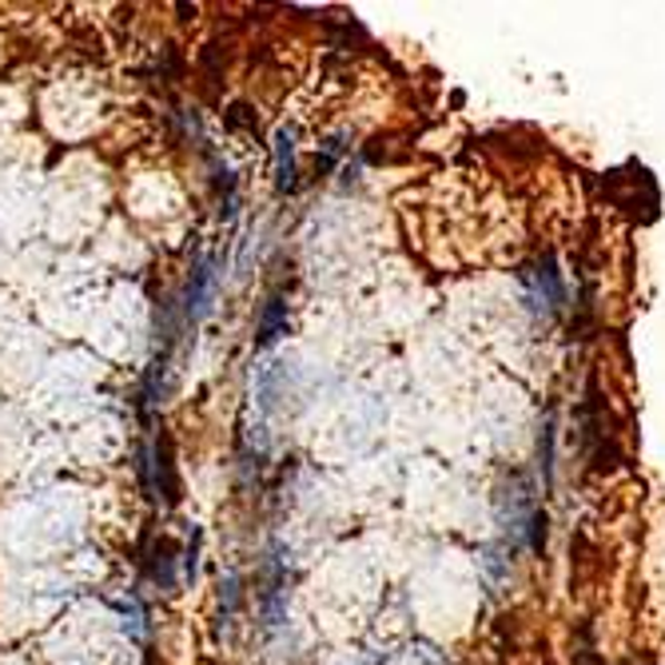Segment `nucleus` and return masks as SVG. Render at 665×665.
<instances>
[{"instance_id":"f257e3e1","label":"nucleus","mask_w":665,"mask_h":665,"mask_svg":"<svg viewBox=\"0 0 665 665\" xmlns=\"http://www.w3.org/2000/svg\"><path fill=\"white\" fill-rule=\"evenodd\" d=\"M143 574L156 582L160 589L176 594V562H180V550H176V542L171 538H148L143 542Z\"/></svg>"},{"instance_id":"f03ea898","label":"nucleus","mask_w":665,"mask_h":665,"mask_svg":"<svg viewBox=\"0 0 665 665\" xmlns=\"http://www.w3.org/2000/svg\"><path fill=\"white\" fill-rule=\"evenodd\" d=\"M211 284H216V271H211L208 259L191 267V279H188V295H183V324H200L204 315H208V299H211Z\"/></svg>"},{"instance_id":"7ed1b4c3","label":"nucleus","mask_w":665,"mask_h":665,"mask_svg":"<svg viewBox=\"0 0 665 665\" xmlns=\"http://www.w3.org/2000/svg\"><path fill=\"white\" fill-rule=\"evenodd\" d=\"M152 466H156V490L168 506L180 503V475H176V447L171 438L160 435V443L152 447Z\"/></svg>"},{"instance_id":"20e7f679","label":"nucleus","mask_w":665,"mask_h":665,"mask_svg":"<svg viewBox=\"0 0 665 665\" xmlns=\"http://www.w3.org/2000/svg\"><path fill=\"white\" fill-rule=\"evenodd\" d=\"M276 188L279 191H295V132L291 128H279L276 132Z\"/></svg>"},{"instance_id":"39448f33","label":"nucleus","mask_w":665,"mask_h":665,"mask_svg":"<svg viewBox=\"0 0 665 665\" xmlns=\"http://www.w3.org/2000/svg\"><path fill=\"white\" fill-rule=\"evenodd\" d=\"M284 331H287V304L279 299V295H271V299L264 304V315H259L256 347H267V343H276Z\"/></svg>"},{"instance_id":"423d86ee","label":"nucleus","mask_w":665,"mask_h":665,"mask_svg":"<svg viewBox=\"0 0 665 665\" xmlns=\"http://www.w3.org/2000/svg\"><path fill=\"white\" fill-rule=\"evenodd\" d=\"M534 299H542L546 307H562L566 304V291H562V276H558V267L546 259V264L534 271Z\"/></svg>"},{"instance_id":"0eeeda50","label":"nucleus","mask_w":665,"mask_h":665,"mask_svg":"<svg viewBox=\"0 0 665 665\" xmlns=\"http://www.w3.org/2000/svg\"><path fill=\"white\" fill-rule=\"evenodd\" d=\"M224 125L231 128V132H244V136H251L256 140L259 136V120H256V112H251V105H244V100H236V105L224 112Z\"/></svg>"},{"instance_id":"6e6552de","label":"nucleus","mask_w":665,"mask_h":665,"mask_svg":"<svg viewBox=\"0 0 665 665\" xmlns=\"http://www.w3.org/2000/svg\"><path fill=\"white\" fill-rule=\"evenodd\" d=\"M136 470H140V486L143 495L156 498V466H152V447H140V455H136Z\"/></svg>"},{"instance_id":"1a4fd4ad","label":"nucleus","mask_w":665,"mask_h":665,"mask_svg":"<svg viewBox=\"0 0 665 665\" xmlns=\"http://www.w3.org/2000/svg\"><path fill=\"white\" fill-rule=\"evenodd\" d=\"M176 12H180L183 20H191V17H196V4H176Z\"/></svg>"}]
</instances>
